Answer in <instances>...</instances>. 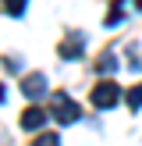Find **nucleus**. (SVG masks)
I'll use <instances>...</instances> for the list:
<instances>
[{
	"instance_id": "nucleus-1",
	"label": "nucleus",
	"mask_w": 142,
	"mask_h": 146,
	"mask_svg": "<svg viewBox=\"0 0 142 146\" xmlns=\"http://www.w3.org/2000/svg\"><path fill=\"white\" fill-rule=\"evenodd\" d=\"M50 114H53L60 125H71V121H78V104H75V100H68L64 93H57V96L50 100Z\"/></svg>"
},
{
	"instance_id": "nucleus-2",
	"label": "nucleus",
	"mask_w": 142,
	"mask_h": 146,
	"mask_svg": "<svg viewBox=\"0 0 142 146\" xmlns=\"http://www.w3.org/2000/svg\"><path fill=\"white\" fill-rule=\"evenodd\" d=\"M117 100H121V89H117L114 82H99L96 89H92V104H96V107H103V111L117 107Z\"/></svg>"
},
{
	"instance_id": "nucleus-3",
	"label": "nucleus",
	"mask_w": 142,
	"mask_h": 146,
	"mask_svg": "<svg viewBox=\"0 0 142 146\" xmlns=\"http://www.w3.org/2000/svg\"><path fill=\"white\" fill-rule=\"evenodd\" d=\"M21 93H25L28 100L46 96V75H43V71H32V75H25V78H21Z\"/></svg>"
},
{
	"instance_id": "nucleus-4",
	"label": "nucleus",
	"mask_w": 142,
	"mask_h": 146,
	"mask_svg": "<svg viewBox=\"0 0 142 146\" xmlns=\"http://www.w3.org/2000/svg\"><path fill=\"white\" fill-rule=\"evenodd\" d=\"M46 118L50 114L43 111V107H28V111L21 114V128H25V132H39V128L46 125Z\"/></svg>"
},
{
	"instance_id": "nucleus-5",
	"label": "nucleus",
	"mask_w": 142,
	"mask_h": 146,
	"mask_svg": "<svg viewBox=\"0 0 142 146\" xmlns=\"http://www.w3.org/2000/svg\"><path fill=\"white\" fill-rule=\"evenodd\" d=\"M60 57H64V61L82 57V39H64V43H60Z\"/></svg>"
},
{
	"instance_id": "nucleus-6",
	"label": "nucleus",
	"mask_w": 142,
	"mask_h": 146,
	"mask_svg": "<svg viewBox=\"0 0 142 146\" xmlns=\"http://www.w3.org/2000/svg\"><path fill=\"white\" fill-rule=\"evenodd\" d=\"M121 18H124V0H114V4H110V14H106V25H117Z\"/></svg>"
},
{
	"instance_id": "nucleus-7",
	"label": "nucleus",
	"mask_w": 142,
	"mask_h": 146,
	"mask_svg": "<svg viewBox=\"0 0 142 146\" xmlns=\"http://www.w3.org/2000/svg\"><path fill=\"white\" fill-rule=\"evenodd\" d=\"M96 71H103V75H110V71H117V61H114V54H103V57H99Z\"/></svg>"
},
{
	"instance_id": "nucleus-8",
	"label": "nucleus",
	"mask_w": 142,
	"mask_h": 146,
	"mask_svg": "<svg viewBox=\"0 0 142 146\" xmlns=\"http://www.w3.org/2000/svg\"><path fill=\"white\" fill-rule=\"evenodd\" d=\"M124 96H128V107H142V86H135V89H128Z\"/></svg>"
},
{
	"instance_id": "nucleus-9",
	"label": "nucleus",
	"mask_w": 142,
	"mask_h": 146,
	"mask_svg": "<svg viewBox=\"0 0 142 146\" xmlns=\"http://www.w3.org/2000/svg\"><path fill=\"white\" fill-rule=\"evenodd\" d=\"M32 146H60V139H57L53 132H43V135H39V139H36Z\"/></svg>"
},
{
	"instance_id": "nucleus-10",
	"label": "nucleus",
	"mask_w": 142,
	"mask_h": 146,
	"mask_svg": "<svg viewBox=\"0 0 142 146\" xmlns=\"http://www.w3.org/2000/svg\"><path fill=\"white\" fill-rule=\"evenodd\" d=\"M7 14H25V0H4Z\"/></svg>"
},
{
	"instance_id": "nucleus-11",
	"label": "nucleus",
	"mask_w": 142,
	"mask_h": 146,
	"mask_svg": "<svg viewBox=\"0 0 142 146\" xmlns=\"http://www.w3.org/2000/svg\"><path fill=\"white\" fill-rule=\"evenodd\" d=\"M0 100H4V86H0Z\"/></svg>"
},
{
	"instance_id": "nucleus-12",
	"label": "nucleus",
	"mask_w": 142,
	"mask_h": 146,
	"mask_svg": "<svg viewBox=\"0 0 142 146\" xmlns=\"http://www.w3.org/2000/svg\"><path fill=\"white\" fill-rule=\"evenodd\" d=\"M135 7H142V0H135Z\"/></svg>"
}]
</instances>
